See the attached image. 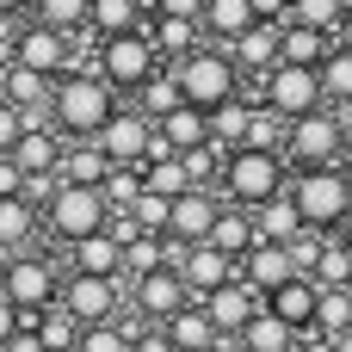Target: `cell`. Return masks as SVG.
I'll return each mask as SVG.
<instances>
[{"label":"cell","instance_id":"816d5d0a","mask_svg":"<svg viewBox=\"0 0 352 352\" xmlns=\"http://www.w3.org/2000/svg\"><path fill=\"white\" fill-rule=\"evenodd\" d=\"M254 12L272 19V25H291V0H254Z\"/></svg>","mask_w":352,"mask_h":352},{"label":"cell","instance_id":"8d00e7d4","mask_svg":"<svg viewBox=\"0 0 352 352\" xmlns=\"http://www.w3.org/2000/svg\"><path fill=\"white\" fill-rule=\"evenodd\" d=\"M155 266H167V235L136 229V235L124 241V278H142V272H155Z\"/></svg>","mask_w":352,"mask_h":352},{"label":"cell","instance_id":"f5cc1de1","mask_svg":"<svg viewBox=\"0 0 352 352\" xmlns=\"http://www.w3.org/2000/svg\"><path fill=\"white\" fill-rule=\"evenodd\" d=\"M19 12H31V0H0V19H19Z\"/></svg>","mask_w":352,"mask_h":352},{"label":"cell","instance_id":"c3c4849f","mask_svg":"<svg viewBox=\"0 0 352 352\" xmlns=\"http://www.w3.org/2000/svg\"><path fill=\"white\" fill-rule=\"evenodd\" d=\"M0 352H50V346H43V334H37V322H25V328H19V334H12V340H6Z\"/></svg>","mask_w":352,"mask_h":352},{"label":"cell","instance_id":"8fae6325","mask_svg":"<svg viewBox=\"0 0 352 352\" xmlns=\"http://www.w3.org/2000/svg\"><path fill=\"white\" fill-rule=\"evenodd\" d=\"M148 142H155V118L142 105H118L99 130V148L118 161V167H142L148 161Z\"/></svg>","mask_w":352,"mask_h":352},{"label":"cell","instance_id":"e0dca14e","mask_svg":"<svg viewBox=\"0 0 352 352\" xmlns=\"http://www.w3.org/2000/svg\"><path fill=\"white\" fill-rule=\"evenodd\" d=\"M68 272H93V278H124V241L111 229L68 241Z\"/></svg>","mask_w":352,"mask_h":352},{"label":"cell","instance_id":"74e56055","mask_svg":"<svg viewBox=\"0 0 352 352\" xmlns=\"http://www.w3.org/2000/svg\"><path fill=\"white\" fill-rule=\"evenodd\" d=\"M31 19H43V25H56V31H87L93 0H31Z\"/></svg>","mask_w":352,"mask_h":352},{"label":"cell","instance_id":"ab89813d","mask_svg":"<svg viewBox=\"0 0 352 352\" xmlns=\"http://www.w3.org/2000/svg\"><path fill=\"white\" fill-rule=\"evenodd\" d=\"M322 87H328V105H346L352 99V50L346 43H334L322 56Z\"/></svg>","mask_w":352,"mask_h":352},{"label":"cell","instance_id":"7dc6e473","mask_svg":"<svg viewBox=\"0 0 352 352\" xmlns=\"http://www.w3.org/2000/svg\"><path fill=\"white\" fill-rule=\"evenodd\" d=\"M25 322H31V316H25V309H19V303H12V297L0 291V346H6V340H12V334H19Z\"/></svg>","mask_w":352,"mask_h":352},{"label":"cell","instance_id":"7402d4cb","mask_svg":"<svg viewBox=\"0 0 352 352\" xmlns=\"http://www.w3.org/2000/svg\"><path fill=\"white\" fill-rule=\"evenodd\" d=\"M155 130H161V142H167L173 155H192V148H204V142H210V111L186 99V105H179V111H167Z\"/></svg>","mask_w":352,"mask_h":352},{"label":"cell","instance_id":"4dcf8cb0","mask_svg":"<svg viewBox=\"0 0 352 352\" xmlns=\"http://www.w3.org/2000/svg\"><path fill=\"white\" fill-rule=\"evenodd\" d=\"M210 241H217L223 254H235V260H241V254L260 241V223H254V210H248V204H223V217H217Z\"/></svg>","mask_w":352,"mask_h":352},{"label":"cell","instance_id":"9f6ffc18","mask_svg":"<svg viewBox=\"0 0 352 352\" xmlns=\"http://www.w3.org/2000/svg\"><path fill=\"white\" fill-rule=\"evenodd\" d=\"M340 241H346V248H352V217H346V223H340Z\"/></svg>","mask_w":352,"mask_h":352},{"label":"cell","instance_id":"ffe728a7","mask_svg":"<svg viewBox=\"0 0 352 352\" xmlns=\"http://www.w3.org/2000/svg\"><path fill=\"white\" fill-rule=\"evenodd\" d=\"M229 50H235V62H241L248 74H266V68H278V62H285V25L260 19V25H254V31H241Z\"/></svg>","mask_w":352,"mask_h":352},{"label":"cell","instance_id":"44dd1931","mask_svg":"<svg viewBox=\"0 0 352 352\" xmlns=\"http://www.w3.org/2000/svg\"><path fill=\"white\" fill-rule=\"evenodd\" d=\"M148 37H155V50H161L167 62H179V56H192V50L204 43V19H179V12H148Z\"/></svg>","mask_w":352,"mask_h":352},{"label":"cell","instance_id":"f35d334b","mask_svg":"<svg viewBox=\"0 0 352 352\" xmlns=\"http://www.w3.org/2000/svg\"><path fill=\"white\" fill-rule=\"evenodd\" d=\"M316 285H352V248L340 241V229L322 241V260H316V272H309Z\"/></svg>","mask_w":352,"mask_h":352},{"label":"cell","instance_id":"6da1fadb","mask_svg":"<svg viewBox=\"0 0 352 352\" xmlns=\"http://www.w3.org/2000/svg\"><path fill=\"white\" fill-rule=\"evenodd\" d=\"M173 74H179V93H186L192 105H204V111L241 99V87H248V68L235 62V50H229V43H210V37H204L192 56H179Z\"/></svg>","mask_w":352,"mask_h":352},{"label":"cell","instance_id":"681fc988","mask_svg":"<svg viewBox=\"0 0 352 352\" xmlns=\"http://www.w3.org/2000/svg\"><path fill=\"white\" fill-rule=\"evenodd\" d=\"M6 192H25V167H19V155H0V198Z\"/></svg>","mask_w":352,"mask_h":352},{"label":"cell","instance_id":"5bb4252c","mask_svg":"<svg viewBox=\"0 0 352 352\" xmlns=\"http://www.w3.org/2000/svg\"><path fill=\"white\" fill-rule=\"evenodd\" d=\"M223 204H229V198H223L217 186H192V192H179V198H173V223H167V235H173V241H210Z\"/></svg>","mask_w":352,"mask_h":352},{"label":"cell","instance_id":"484cf974","mask_svg":"<svg viewBox=\"0 0 352 352\" xmlns=\"http://www.w3.org/2000/svg\"><path fill=\"white\" fill-rule=\"evenodd\" d=\"M254 25H260L254 0H210V6H204V37H210V43H235V37L254 31Z\"/></svg>","mask_w":352,"mask_h":352},{"label":"cell","instance_id":"11a10c76","mask_svg":"<svg viewBox=\"0 0 352 352\" xmlns=\"http://www.w3.org/2000/svg\"><path fill=\"white\" fill-rule=\"evenodd\" d=\"M334 346H340V352H352V328H346V334H334Z\"/></svg>","mask_w":352,"mask_h":352},{"label":"cell","instance_id":"277c9868","mask_svg":"<svg viewBox=\"0 0 352 352\" xmlns=\"http://www.w3.org/2000/svg\"><path fill=\"white\" fill-rule=\"evenodd\" d=\"M291 198L303 210L309 229H340L352 217V167H297L291 173Z\"/></svg>","mask_w":352,"mask_h":352},{"label":"cell","instance_id":"60d3db41","mask_svg":"<svg viewBox=\"0 0 352 352\" xmlns=\"http://www.w3.org/2000/svg\"><path fill=\"white\" fill-rule=\"evenodd\" d=\"M74 352H136V328L93 322V328H80V346H74Z\"/></svg>","mask_w":352,"mask_h":352},{"label":"cell","instance_id":"5b68a950","mask_svg":"<svg viewBox=\"0 0 352 352\" xmlns=\"http://www.w3.org/2000/svg\"><path fill=\"white\" fill-rule=\"evenodd\" d=\"M43 223H50V235L68 248V241H80V235L111 229V204H105V192H99V186H74V179H62V192L50 198Z\"/></svg>","mask_w":352,"mask_h":352},{"label":"cell","instance_id":"30bf717a","mask_svg":"<svg viewBox=\"0 0 352 352\" xmlns=\"http://www.w3.org/2000/svg\"><path fill=\"white\" fill-rule=\"evenodd\" d=\"M186 303H198V297H192V285H186L173 266H155V272L130 278V309H136L142 322H173Z\"/></svg>","mask_w":352,"mask_h":352},{"label":"cell","instance_id":"1f68e13d","mask_svg":"<svg viewBox=\"0 0 352 352\" xmlns=\"http://www.w3.org/2000/svg\"><path fill=\"white\" fill-rule=\"evenodd\" d=\"M248 124H254V99L241 93V99H229V105L210 111V142L217 148H241L248 142Z\"/></svg>","mask_w":352,"mask_h":352},{"label":"cell","instance_id":"cb8c5ba5","mask_svg":"<svg viewBox=\"0 0 352 352\" xmlns=\"http://www.w3.org/2000/svg\"><path fill=\"white\" fill-rule=\"evenodd\" d=\"M37 217H43V210H37L25 192H6V198H0V248H6V254H25L31 235H37Z\"/></svg>","mask_w":352,"mask_h":352},{"label":"cell","instance_id":"2e32d148","mask_svg":"<svg viewBox=\"0 0 352 352\" xmlns=\"http://www.w3.org/2000/svg\"><path fill=\"white\" fill-rule=\"evenodd\" d=\"M198 303L210 309V322H217L223 334H241V328H248V322H254V316L266 309V297H260V291H254L248 278H229L223 291H210V297H198Z\"/></svg>","mask_w":352,"mask_h":352},{"label":"cell","instance_id":"8992f818","mask_svg":"<svg viewBox=\"0 0 352 352\" xmlns=\"http://www.w3.org/2000/svg\"><path fill=\"white\" fill-rule=\"evenodd\" d=\"M99 74L118 93H136L142 80H155L161 74V50H155L148 25L142 31H124V37H99Z\"/></svg>","mask_w":352,"mask_h":352},{"label":"cell","instance_id":"f1b7e54d","mask_svg":"<svg viewBox=\"0 0 352 352\" xmlns=\"http://www.w3.org/2000/svg\"><path fill=\"white\" fill-rule=\"evenodd\" d=\"M254 223H260V241H291V235H303L309 223H303V210H297V198H291V186L278 192V198H266L260 210H254Z\"/></svg>","mask_w":352,"mask_h":352},{"label":"cell","instance_id":"f907efd6","mask_svg":"<svg viewBox=\"0 0 352 352\" xmlns=\"http://www.w3.org/2000/svg\"><path fill=\"white\" fill-rule=\"evenodd\" d=\"M210 0H148V12H179V19H204Z\"/></svg>","mask_w":352,"mask_h":352},{"label":"cell","instance_id":"6f0895ef","mask_svg":"<svg viewBox=\"0 0 352 352\" xmlns=\"http://www.w3.org/2000/svg\"><path fill=\"white\" fill-rule=\"evenodd\" d=\"M340 167H352V130H346V155H340Z\"/></svg>","mask_w":352,"mask_h":352},{"label":"cell","instance_id":"d6a6232c","mask_svg":"<svg viewBox=\"0 0 352 352\" xmlns=\"http://www.w3.org/2000/svg\"><path fill=\"white\" fill-rule=\"evenodd\" d=\"M142 186L161 192V198L192 192V167H186V155H148V161H142Z\"/></svg>","mask_w":352,"mask_h":352},{"label":"cell","instance_id":"d4e9b609","mask_svg":"<svg viewBox=\"0 0 352 352\" xmlns=\"http://www.w3.org/2000/svg\"><path fill=\"white\" fill-rule=\"evenodd\" d=\"M111 167H118V161L99 148V136H80V142H68V155H62V179H74V186H105Z\"/></svg>","mask_w":352,"mask_h":352},{"label":"cell","instance_id":"7bdbcfd3","mask_svg":"<svg viewBox=\"0 0 352 352\" xmlns=\"http://www.w3.org/2000/svg\"><path fill=\"white\" fill-rule=\"evenodd\" d=\"M130 217H136V229L167 235V223H173V198H161V192H148V186H142V198L130 204Z\"/></svg>","mask_w":352,"mask_h":352},{"label":"cell","instance_id":"d590c367","mask_svg":"<svg viewBox=\"0 0 352 352\" xmlns=\"http://www.w3.org/2000/svg\"><path fill=\"white\" fill-rule=\"evenodd\" d=\"M130 99H136V105H142L155 124H161L167 111H179V105H186V93H179V74H173V68H167V74H155V80H142Z\"/></svg>","mask_w":352,"mask_h":352},{"label":"cell","instance_id":"680465c9","mask_svg":"<svg viewBox=\"0 0 352 352\" xmlns=\"http://www.w3.org/2000/svg\"><path fill=\"white\" fill-rule=\"evenodd\" d=\"M6 260H12V254H6V248H0V272H6Z\"/></svg>","mask_w":352,"mask_h":352},{"label":"cell","instance_id":"ac0fdd59","mask_svg":"<svg viewBox=\"0 0 352 352\" xmlns=\"http://www.w3.org/2000/svg\"><path fill=\"white\" fill-rule=\"evenodd\" d=\"M241 278L266 297V291H278L285 278H297V260H291V248H285V241H254V248L241 254Z\"/></svg>","mask_w":352,"mask_h":352},{"label":"cell","instance_id":"ee69618b","mask_svg":"<svg viewBox=\"0 0 352 352\" xmlns=\"http://www.w3.org/2000/svg\"><path fill=\"white\" fill-rule=\"evenodd\" d=\"M291 19L297 25H316V31H340L346 0H291Z\"/></svg>","mask_w":352,"mask_h":352},{"label":"cell","instance_id":"ba28073f","mask_svg":"<svg viewBox=\"0 0 352 352\" xmlns=\"http://www.w3.org/2000/svg\"><path fill=\"white\" fill-rule=\"evenodd\" d=\"M0 291L25 309V316H37V309H50V303H62V278H56V266L43 260V254H12L6 260V272H0Z\"/></svg>","mask_w":352,"mask_h":352},{"label":"cell","instance_id":"b9f144b4","mask_svg":"<svg viewBox=\"0 0 352 352\" xmlns=\"http://www.w3.org/2000/svg\"><path fill=\"white\" fill-rule=\"evenodd\" d=\"M99 192H105V204H111V210H130V204L142 198V167H111Z\"/></svg>","mask_w":352,"mask_h":352},{"label":"cell","instance_id":"f546056e","mask_svg":"<svg viewBox=\"0 0 352 352\" xmlns=\"http://www.w3.org/2000/svg\"><path fill=\"white\" fill-rule=\"evenodd\" d=\"M297 334H303V328H291L285 316L260 309V316L241 328V346H248V352H297Z\"/></svg>","mask_w":352,"mask_h":352},{"label":"cell","instance_id":"4fadbf2b","mask_svg":"<svg viewBox=\"0 0 352 352\" xmlns=\"http://www.w3.org/2000/svg\"><path fill=\"white\" fill-rule=\"evenodd\" d=\"M68 43H74V31H56V25L31 19L19 31V43H12V62H25L37 74H68Z\"/></svg>","mask_w":352,"mask_h":352},{"label":"cell","instance_id":"9c48e42d","mask_svg":"<svg viewBox=\"0 0 352 352\" xmlns=\"http://www.w3.org/2000/svg\"><path fill=\"white\" fill-rule=\"evenodd\" d=\"M266 105H272V111H285V118L322 111V105H328L322 68H309V62H278V68H266Z\"/></svg>","mask_w":352,"mask_h":352},{"label":"cell","instance_id":"52a82bcc","mask_svg":"<svg viewBox=\"0 0 352 352\" xmlns=\"http://www.w3.org/2000/svg\"><path fill=\"white\" fill-rule=\"evenodd\" d=\"M340 155H346V124H340L334 105L291 118V142H285V161L291 167H334Z\"/></svg>","mask_w":352,"mask_h":352},{"label":"cell","instance_id":"3957f363","mask_svg":"<svg viewBox=\"0 0 352 352\" xmlns=\"http://www.w3.org/2000/svg\"><path fill=\"white\" fill-rule=\"evenodd\" d=\"M291 186V161L278 155V148H229V161H223V198L229 204H248V210H260L266 198H278Z\"/></svg>","mask_w":352,"mask_h":352},{"label":"cell","instance_id":"83f0119b","mask_svg":"<svg viewBox=\"0 0 352 352\" xmlns=\"http://www.w3.org/2000/svg\"><path fill=\"white\" fill-rule=\"evenodd\" d=\"M167 334H173V346H179V352H210L217 340H223V328L210 322V309H204V303H186V309L167 322Z\"/></svg>","mask_w":352,"mask_h":352},{"label":"cell","instance_id":"603a6c76","mask_svg":"<svg viewBox=\"0 0 352 352\" xmlns=\"http://www.w3.org/2000/svg\"><path fill=\"white\" fill-rule=\"evenodd\" d=\"M12 155H19V167H25V173H62V155H68V148H62V130H56V124H50V130H43V124H31V130L19 136V148H12Z\"/></svg>","mask_w":352,"mask_h":352},{"label":"cell","instance_id":"f6af8a7d","mask_svg":"<svg viewBox=\"0 0 352 352\" xmlns=\"http://www.w3.org/2000/svg\"><path fill=\"white\" fill-rule=\"evenodd\" d=\"M25 130H31V118H25V111H19L12 99H0V155H12Z\"/></svg>","mask_w":352,"mask_h":352},{"label":"cell","instance_id":"7a4b0ae2","mask_svg":"<svg viewBox=\"0 0 352 352\" xmlns=\"http://www.w3.org/2000/svg\"><path fill=\"white\" fill-rule=\"evenodd\" d=\"M111 111H118V87H111L105 74H62V80H56L50 124H56L68 142H80V136H99Z\"/></svg>","mask_w":352,"mask_h":352},{"label":"cell","instance_id":"836d02e7","mask_svg":"<svg viewBox=\"0 0 352 352\" xmlns=\"http://www.w3.org/2000/svg\"><path fill=\"white\" fill-rule=\"evenodd\" d=\"M31 322H37V334H43L50 352H74L80 346V316H74L68 303H50V309H37Z\"/></svg>","mask_w":352,"mask_h":352},{"label":"cell","instance_id":"4316f807","mask_svg":"<svg viewBox=\"0 0 352 352\" xmlns=\"http://www.w3.org/2000/svg\"><path fill=\"white\" fill-rule=\"evenodd\" d=\"M142 25H148V0H93V19H87L93 37H124Z\"/></svg>","mask_w":352,"mask_h":352},{"label":"cell","instance_id":"d6986e66","mask_svg":"<svg viewBox=\"0 0 352 352\" xmlns=\"http://www.w3.org/2000/svg\"><path fill=\"white\" fill-rule=\"evenodd\" d=\"M266 309H272V316H285L291 328H316V309H322V285H316L309 272H297V278H285L278 291H266Z\"/></svg>","mask_w":352,"mask_h":352},{"label":"cell","instance_id":"9a60e30c","mask_svg":"<svg viewBox=\"0 0 352 352\" xmlns=\"http://www.w3.org/2000/svg\"><path fill=\"white\" fill-rule=\"evenodd\" d=\"M179 278L192 285V297H210V291H223L229 278H241V260L223 254L217 241H192L186 260H179Z\"/></svg>","mask_w":352,"mask_h":352},{"label":"cell","instance_id":"7c38bea8","mask_svg":"<svg viewBox=\"0 0 352 352\" xmlns=\"http://www.w3.org/2000/svg\"><path fill=\"white\" fill-rule=\"evenodd\" d=\"M62 303L80 316V328H93V322H118V309H124V278L68 272V285H62Z\"/></svg>","mask_w":352,"mask_h":352},{"label":"cell","instance_id":"e575fe53","mask_svg":"<svg viewBox=\"0 0 352 352\" xmlns=\"http://www.w3.org/2000/svg\"><path fill=\"white\" fill-rule=\"evenodd\" d=\"M334 50V31H316V25H285V62H309V68H322V56Z\"/></svg>","mask_w":352,"mask_h":352},{"label":"cell","instance_id":"bcb514c9","mask_svg":"<svg viewBox=\"0 0 352 352\" xmlns=\"http://www.w3.org/2000/svg\"><path fill=\"white\" fill-rule=\"evenodd\" d=\"M136 352H179V346H173L167 322H148V328H136Z\"/></svg>","mask_w":352,"mask_h":352},{"label":"cell","instance_id":"db71d44e","mask_svg":"<svg viewBox=\"0 0 352 352\" xmlns=\"http://www.w3.org/2000/svg\"><path fill=\"white\" fill-rule=\"evenodd\" d=\"M334 43H346V50H352V12L340 19V31H334Z\"/></svg>","mask_w":352,"mask_h":352}]
</instances>
